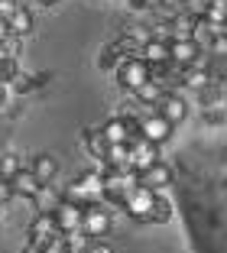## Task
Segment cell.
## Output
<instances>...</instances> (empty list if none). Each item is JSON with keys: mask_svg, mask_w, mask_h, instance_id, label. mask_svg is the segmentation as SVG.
<instances>
[{"mask_svg": "<svg viewBox=\"0 0 227 253\" xmlns=\"http://www.w3.org/2000/svg\"><path fill=\"white\" fill-rule=\"evenodd\" d=\"M65 198L75 201V205H81V208H88V205H101V201H104V172L101 169H91V172H85V175H78V179L68 185Z\"/></svg>", "mask_w": 227, "mask_h": 253, "instance_id": "cell-1", "label": "cell"}, {"mask_svg": "<svg viewBox=\"0 0 227 253\" xmlns=\"http://www.w3.org/2000/svg\"><path fill=\"white\" fill-rule=\"evenodd\" d=\"M139 185V172H120V169H107L104 172V201H110V205H120L124 208L127 195L133 192V188Z\"/></svg>", "mask_w": 227, "mask_h": 253, "instance_id": "cell-2", "label": "cell"}, {"mask_svg": "<svg viewBox=\"0 0 227 253\" xmlns=\"http://www.w3.org/2000/svg\"><path fill=\"white\" fill-rule=\"evenodd\" d=\"M114 72H117V84L124 91H136L153 78V68H149L146 59H120V65Z\"/></svg>", "mask_w": 227, "mask_h": 253, "instance_id": "cell-3", "label": "cell"}, {"mask_svg": "<svg viewBox=\"0 0 227 253\" xmlns=\"http://www.w3.org/2000/svg\"><path fill=\"white\" fill-rule=\"evenodd\" d=\"M156 195H159V192H153V188H146V185H136L130 195H127V201H124L127 214H130L133 221H139V224H149V214H153V201H156Z\"/></svg>", "mask_w": 227, "mask_h": 253, "instance_id": "cell-4", "label": "cell"}, {"mask_svg": "<svg viewBox=\"0 0 227 253\" xmlns=\"http://www.w3.org/2000/svg\"><path fill=\"white\" fill-rule=\"evenodd\" d=\"M81 231L88 234L91 240H101L110 231V211H104L101 205H88L81 211Z\"/></svg>", "mask_w": 227, "mask_h": 253, "instance_id": "cell-5", "label": "cell"}, {"mask_svg": "<svg viewBox=\"0 0 227 253\" xmlns=\"http://www.w3.org/2000/svg\"><path fill=\"white\" fill-rule=\"evenodd\" d=\"M159 159V146L149 143L146 136H133L130 140V169L133 172H143Z\"/></svg>", "mask_w": 227, "mask_h": 253, "instance_id": "cell-6", "label": "cell"}, {"mask_svg": "<svg viewBox=\"0 0 227 253\" xmlns=\"http://www.w3.org/2000/svg\"><path fill=\"white\" fill-rule=\"evenodd\" d=\"M139 136H146L149 143L162 146V143L172 136V124H169L162 114H149V117H139Z\"/></svg>", "mask_w": 227, "mask_h": 253, "instance_id": "cell-7", "label": "cell"}, {"mask_svg": "<svg viewBox=\"0 0 227 253\" xmlns=\"http://www.w3.org/2000/svg\"><path fill=\"white\" fill-rule=\"evenodd\" d=\"M81 205H75V201H68V198H62L55 208H52V214H55V224H59V231L62 234H72V231H78L81 227Z\"/></svg>", "mask_w": 227, "mask_h": 253, "instance_id": "cell-8", "label": "cell"}, {"mask_svg": "<svg viewBox=\"0 0 227 253\" xmlns=\"http://www.w3.org/2000/svg\"><path fill=\"white\" fill-rule=\"evenodd\" d=\"M55 234H62L59 224H55V214H52V211H39L36 221L30 224V240H33V244H39V247H45Z\"/></svg>", "mask_w": 227, "mask_h": 253, "instance_id": "cell-9", "label": "cell"}, {"mask_svg": "<svg viewBox=\"0 0 227 253\" xmlns=\"http://www.w3.org/2000/svg\"><path fill=\"white\" fill-rule=\"evenodd\" d=\"M139 185L153 188V192H162L166 185H172V169H169L166 163H159V159H156L149 169L139 172Z\"/></svg>", "mask_w": 227, "mask_h": 253, "instance_id": "cell-10", "label": "cell"}, {"mask_svg": "<svg viewBox=\"0 0 227 253\" xmlns=\"http://www.w3.org/2000/svg\"><path fill=\"white\" fill-rule=\"evenodd\" d=\"M156 114H162L169 124L176 126V124H182V120H185V114H188V104H185L179 94H162V101L156 104Z\"/></svg>", "mask_w": 227, "mask_h": 253, "instance_id": "cell-11", "label": "cell"}, {"mask_svg": "<svg viewBox=\"0 0 227 253\" xmlns=\"http://www.w3.org/2000/svg\"><path fill=\"white\" fill-rule=\"evenodd\" d=\"M198 52H201V45L195 42V39H172L169 42V55H172V62L176 65H191V62L198 59Z\"/></svg>", "mask_w": 227, "mask_h": 253, "instance_id": "cell-12", "label": "cell"}, {"mask_svg": "<svg viewBox=\"0 0 227 253\" xmlns=\"http://www.w3.org/2000/svg\"><path fill=\"white\" fill-rule=\"evenodd\" d=\"M101 133H104V140H107V146H110V143H130V136H133L130 126H127V117H124V114L104 120Z\"/></svg>", "mask_w": 227, "mask_h": 253, "instance_id": "cell-13", "label": "cell"}, {"mask_svg": "<svg viewBox=\"0 0 227 253\" xmlns=\"http://www.w3.org/2000/svg\"><path fill=\"white\" fill-rule=\"evenodd\" d=\"M195 13H188V10H179L172 20H169V36L172 39H195Z\"/></svg>", "mask_w": 227, "mask_h": 253, "instance_id": "cell-14", "label": "cell"}, {"mask_svg": "<svg viewBox=\"0 0 227 253\" xmlns=\"http://www.w3.org/2000/svg\"><path fill=\"white\" fill-rule=\"evenodd\" d=\"M104 166H107V169L130 172V143H110L107 153H104ZM107 169H104V172H107Z\"/></svg>", "mask_w": 227, "mask_h": 253, "instance_id": "cell-15", "label": "cell"}, {"mask_svg": "<svg viewBox=\"0 0 227 253\" xmlns=\"http://www.w3.org/2000/svg\"><path fill=\"white\" fill-rule=\"evenodd\" d=\"M10 185H13V192L23 195V198H36L39 188H43V182L33 175V169H20L13 179H10Z\"/></svg>", "mask_w": 227, "mask_h": 253, "instance_id": "cell-16", "label": "cell"}, {"mask_svg": "<svg viewBox=\"0 0 227 253\" xmlns=\"http://www.w3.org/2000/svg\"><path fill=\"white\" fill-rule=\"evenodd\" d=\"M139 59H146L149 65H166V62H172V55H169V42H166V39H146Z\"/></svg>", "mask_w": 227, "mask_h": 253, "instance_id": "cell-17", "label": "cell"}, {"mask_svg": "<svg viewBox=\"0 0 227 253\" xmlns=\"http://www.w3.org/2000/svg\"><path fill=\"white\" fill-rule=\"evenodd\" d=\"M33 175H36L43 185H49L55 175H59V159L55 156H49V153H43V156H36L33 159Z\"/></svg>", "mask_w": 227, "mask_h": 253, "instance_id": "cell-18", "label": "cell"}, {"mask_svg": "<svg viewBox=\"0 0 227 253\" xmlns=\"http://www.w3.org/2000/svg\"><path fill=\"white\" fill-rule=\"evenodd\" d=\"M7 26H10V33H13V36H30V33H33V13L20 3V7L7 16Z\"/></svg>", "mask_w": 227, "mask_h": 253, "instance_id": "cell-19", "label": "cell"}, {"mask_svg": "<svg viewBox=\"0 0 227 253\" xmlns=\"http://www.w3.org/2000/svg\"><path fill=\"white\" fill-rule=\"evenodd\" d=\"M133 94H136V101H139V104L156 107V104L162 101V94H166V91H162V84H159V82H153V78H149V82L143 84V88H136Z\"/></svg>", "mask_w": 227, "mask_h": 253, "instance_id": "cell-20", "label": "cell"}, {"mask_svg": "<svg viewBox=\"0 0 227 253\" xmlns=\"http://www.w3.org/2000/svg\"><path fill=\"white\" fill-rule=\"evenodd\" d=\"M85 149H88L94 159H104V153H107V140H104L101 130H88V133H85Z\"/></svg>", "mask_w": 227, "mask_h": 253, "instance_id": "cell-21", "label": "cell"}, {"mask_svg": "<svg viewBox=\"0 0 227 253\" xmlns=\"http://www.w3.org/2000/svg\"><path fill=\"white\" fill-rule=\"evenodd\" d=\"M205 16L208 23H214V26H224L227 23V0H208V7H205Z\"/></svg>", "mask_w": 227, "mask_h": 253, "instance_id": "cell-22", "label": "cell"}, {"mask_svg": "<svg viewBox=\"0 0 227 253\" xmlns=\"http://www.w3.org/2000/svg\"><path fill=\"white\" fill-rule=\"evenodd\" d=\"M7 88L13 91V94H30L33 88H39V82L33 78V75H26V72H16L13 78L7 82Z\"/></svg>", "mask_w": 227, "mask_h": 253, "instance_id": "cell-23", "label": "cell"}, {"mask_svg": "<svg viewBox=\"0 0 227 253\" xmlns=\"http://www.w3.org/2000/svg\"><path fill=\"white\" fill-rule=\"evenodd\" d=\"M114 45L120 49V55H124V59H139V55H143V42H139L136 36H130V33H127V36H120Z\"/></svg>", "mask_w": 227, "mask_h": 253, "instance_id": "cell-24", "label": "cell"}, {"mask_svg": "<svg viewBox=\"0 0 227 253\" xmlns=\"http://www.w3.org/2000/svg\"><path fill=\"white\" fill-rule=\"evenodd\" d=\"M120 59H124V55H120V49L114 42H107L101 49V55H97V68H101V72H104V68H117Z\"/></svg>", "mask_w": 227, "mask_h": 253, "instance_id": "cell-25", "label": "cell"}, {"mask_svg": "<svg viewBox=\"0 0 227 253\" xmlns=\"http://www.w3.org/2000/svg\"><path fill=\"white\" fill-rule=\"evenodd\" d=\"M172 221V205H169L166 198H159L156 195V201H153V214H149V224H169Z\"/></svg>", "mask_w": 227, "mask_h": 253, "instance_id": "cell-26", "label": "cell"}, {"mask_svg": "<svg viewBox=\"0 0 227 253\" xmlns=\"http://www.w3.org/2000/svg\"><path fill=\"white\" fill-rule=\"evenodd\" d=\"M20 169H23V159L16 156V153H7V156H0V179H13Z\"/></svg>", "mask_w": 227, "mask_h": 253, "instance_id": "cell-27", "label": "cell"}, {"mask_svg": "<svg viewBox=\"0 0 227 253\" xmlns=\"http://www.w3.org/2000/svg\"><path fill=\"white\" fill-rule=\"evenodd\" d=\"M16 72H20V65H16V59H13V55H0V82L7 84Z\"/></svg>", "mask_w": 227, "mask_h": 253, "instance_id": "cell-28", "label": "cell"}, {"mask_svg": "<svg viewBox=\"0 0 227 253\" xmlns=\"http://www.w3.org/2000/svg\"><path fill=\"white\" fill-rule=\"evenodd\" d=\"M81 253H114V250H110V244H104V240H88V247Z\"/></svg>", "mask_w": 227, "mask_h": 253, "instance_id": "cell-29", "label": "cell"}, {"mask_svg": "<svg viewBox=\"0 0 227 253\" xmlns=\"http://www.w3.org/2000/svg\"><path fill=\"white\" fill-rule=\"evenodd\" d=\"M13 185H10V179H0V205H7L10 198H13Z\"/></svg>", "mask_w": 227, "mask_h": 253, "instance_id": "cell-30", "label": "cell"}, {"mask_svg": "<svg viewBox=\"0 0 227 253\" xmlns=\"http://www.w3.org/2000/svg\"><path fill=\"white\" fill-rule=\"evenodd\" d=\"M16 7H20V0H0V20H7Z\"/></svg>", "mask_w": 227, "mask_h": 253, "instance_id": "cell-31", "label": "cell"}, {"mask_svg": "<svg viewBox=\"0 0 227 253\" xmlns=\"http://www.w3.org/2000/svg\"><path fill=\"white\" fill-rule=\"evenodd\" d=\"M127 7H130V10H149V7H153V0H127Z\"/></svg>", "mask_w": 227, "mask_h": 253, "instance_id": "cell-32", "label": "cell"}, {"mask_svg": "<svg viewBox=\"0 0 227 253\" xmlns=\"http://www.w3.org/2000/svg\"><path fill=\"white\" fill-rule=\"evenodd\" d=\"M7 36H10V26H7V20H0V45H3Z\"/></svg>", "mask_w": 227, "mask_h": 253, "instance_id": "cell-33", "label": "cell"}, {"mask_svg": "<svg viewBox=\"0 0 227 253\" xmlns=\"http://www.w3.org/2000/svg\"><path fill=\"white\" fill-rule=\"evenodd\" d=\"M23 253H45V250H43V247H39V244H33V240H30V244L23 247Z\"/></svg>", "mask_w": 227, "mask_h": 253, "instance_id": "cell-34", "label": "cell"}, {"mask_svg": "<svg viewBox=\"0 0 227 253\" xmlns=\"http://www.w3.org/2000/svg\"><path fill=\"white\" fill-rule=\"evenodd\" d=\"M7 94H10V88H7V84H3V82H0V107L7 104Z\"/></svg>", "mask_w": 227, "mask_h": 253, "instance_id": "cell-35", "label": "cell"}, {"mask_svg": "<svg viewBox=\"0 0 227 253\" xmlns=\"http://www.w3.org/2000/svg\"><path fill=\"white\" fill-rule=\"evenodd\" d=\"M36 3H43V7H55L59 0H36Z\"/></svg>", "mask_w": 227, "mask_h": 253, "instance_id": "cell-36", "label": "cell"}, {"mask_svg": "<svg viewBox=\"0 0 227 253\" xmlns=\"http://www.w3.org/2000/svg\"><path fill=\"white\" fill-rule=\"evenodd\" d=\"M224 30H227V23H224Z\"/></svg>", "mask_w": 227, "mask_h": 253, "instance_id": "cell-37", "label": "cell"}, {"mask_svg": "<svg viewBox=\"0 0 227 253\" xmlns=\"http://www.w3.org/2000/svg\"><path fill=\"white\" fill-rule=\"evenodd\" d=\"M0 208H3V205H0Z\"/></svg>", "mask_w": 227, "mask_h": 253, "instance_id": "cell-38", "label": "cell"}, {"mask_svg": "<svg viewBox=\"0 0 227 253\" xmlns=\"http://www.w3.org/2000/svg\"><path fill=\"white\" fill-rule=\"evenodd\" d=\"M20 3H23V0H20Z\"/></svg>", "mask_w": 227, "mask_h": 253, "instance_id": "cell-39", "label": "cell"}]
</instances>
